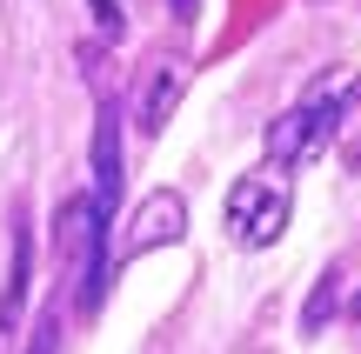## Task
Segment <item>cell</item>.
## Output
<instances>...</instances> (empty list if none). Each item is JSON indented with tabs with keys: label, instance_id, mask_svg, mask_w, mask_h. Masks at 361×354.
I'll return each mask as SVG.
<instances>
[{
	"label": "cell",
	"instance_id": "1",
	"mask_svg": "<svg viewBox=\"0 0 361 354\" xmlns=\"http://www.w3.org/2000/svg\"><path fill=\"white\" fill-rule=\"evenodd\" d=\"M54 248L67 261H80V281H74V315H101L107 301V261H114V234H107V214L94 194H67L54 208Z\"/></svg>",
	"mask_w": 361,
	"mask_h": 354
},
{
	"label": "cell",
	"instance_id": "2",
	"mask_svg": "<svg viewBox=\"0 0 361 354\" xmlns=\"http://www.w3.org/2000/svg\"><path fill=\"white\" fill-rule=\"evenodd\" d=\"M228 234L234 248H274V241L288 234V214H295V181H288V167L274 160V167H255L241 174V181L228 187Z\"/></svg>",
	"mask_w": 361,
	"mask_h": 354
},
{
	"label": "cell",
	"instance_id": "3",
	"mask_svg": "<svg viewBox=\"0 0 361 354\" xmlns=\"http://www.w3.org/2000/svg\"><path fill=\"white\" fill-rule=\"evenodd\" d=\"M348 101H355V80H348V74L322 80V87H314L301 107H288V114L268 127V154L281 160V167H295V160H314V154H328V141L341 134V114H348Z\"/></svg>",
	"mask_w": 361,
	"mask_h": 354
},
{
	"label": "cell",
	"instance_id": "4",
	"mask_svg": "<svg viewBox=\"0 0 361 354\" xmlns=\"http://www.w3.org/2000/svg\"><path fill=\"white\" fill-rule=\"evenodd\" d=\"M180 234H188V201L161 187V194H147L141 208H134L128 234H121V248H114V267L134 261V254H147V248H174Z\"/></svg>",
	"mask_w": 361,
	"mask_h": 354
},
{
	"label": "cell",
	"instance_id": "5",
	"mask_svg": "<svg viewBox=\"0 0 361 354\" xmlns=\"http://www.w3.org/2000/svg\"><path fill=\"white\" fill-rule=\"evenodd\" d=\"M121 181H128V160H121V107H114V101H101V107H94V187H87V194L101 201L107 221H114Z\"/></svg>",
	"mask_w": 361,
	"mask_h": 354
},
{
	"label": "cell",
	"instance_id": "6",
	"mask_svg": "<svg viewBox=\"0 0 361 354\" xmlns=\"http://www.w3.org/2000/svg\"><path fill=\"white\" fill-rule=\"evenodd\" d=\"M180 94H188V61H154L141 80V107H134V120H141V134H161L168 127V114L180 107Z\"/></svg>",
	"mask_w": 361,
	"mask_h": 354
},
{
	"label": "cell",
	"instance_id": "7",
	"mask_svg": "<svg viewBox=\"0 0 361 354\" xmlns=\"http://www.w3.org/2000/svg\"><path fill=\"white\" fill-rule=\"evenodd\" d=\"M27 274H34V241H27L20 214H13V261H7V288H0V348L13 341L20 328V308H27Z\"/></svg>",
	"mask_w": 361,
	"mask_h": 354
},
{
	"label": "cell",
	"instance_id": "8",
	"mask_svg": "<svg viewBox=\"0 0 361 354\" xmlns=\"http://www.w3.org/2000/svg\"><path fill=\"white\" fill-rule=\"evenodd\" d=\"M328 321H335V281H322V288L308 294V308H301V334H322Z\"/></svg>",
	"mask_w": 361,
	"mask_h": 354
},
{
	"label": "cell",
	"instance_id": "9",
	"mask_svg": "<svg viewBox=\"0 0 361 354\" xmlns=\"http://www.w3.org/2000/svg\"><path fill=\"white\" fill-rule=\"evenodd\" d=\"M27 341H34L27 354H54V348H61V308H40V321H34Z\"/></svg>",
	"mask_w": 361,
	"mask_h": 354
},
{
	"label": "cell",
	"instance_id": "10",
	"mask_svg": "<svg viewBox=\"0 0 361 354\" xmlns=\"http://www.w3.org/2000/svg\"><path fill=\"white\" fill-rule=\"evenodd\" d=\"M87 7H94V27H101L107 40L128 34V7H121V0H87Z\"/></svg>",
	"mask_w": 361,
	"mask_h": 354
},
{
	"label": "cell",
	"instance_id": "11",
	"mask_svg": "<svg viewBox=\"0 0 361 354\" xmlns=\"http://www.w3.org/2000/svg\"><path fill=\"white\" fill-rule=\"evenodd\" d=\"M168 13H174V20H180V27H188V20H194V13H201V0H168Z\"/></svg>",
	"mask_w": 361,
	"mask_h": 354
},
{
	"label": "cell",
	"instance_id": "12",
	"mask_svg": "<svg viewBox=\"0 0 361 354\" xmlns=\"http://www.w3.org/2000/svg\"><path fill=\"white\" fill-rule=\"evenodd\" d=\"M348 167L361 174V134H355V141H348Z\"/></svg>",
	"mask_w": 361,
	"mask_h": 354
},
{
	"label": "cell",
	"instance_id": "13",
	"mask_svg": "<svg viewBox=\"0 0 361 354\" xmlns=\"http://www.w3.org/2000/svg\"><path fill=\"white\" fill-rule=\"evenodd\" d=\"M355 321H361V294H355Z\"/></svg>",
	"mask_w": 361,
	"mask_h": 354
}]
</instances>
